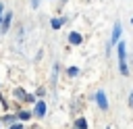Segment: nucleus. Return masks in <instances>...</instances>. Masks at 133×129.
Masks as SVG:
<instances>
[{
    "mask_svg": "<svg viewBox=\"0 0 133 129\" xmlns=\"http://www.w3.org/2000/svg\"><path fill=\"white\" fill-rule=\"evenodd\" d=\"M129 104H131V106H133V92H131V94H129Z\"/></svg>",
    "mask_w": 133,
    "mask_h": 129,
    "instance_id": "f8f14e48",
    "label": "nucleus"
},
{
    "mask_svg": "<svg viewBox=\"0 0 133 129\" xmlns=\"http://www.w3.org/2000/svg\"><path fill=\"white\" fill-rule=\"evenodd\" d=\"M116 52H118V69H121V73L123 75H129V71H127V50H125V44L123 42H118Z\"/></svg>",
    "mask_w": 133,
    "mask_h": 129,
    "instance_id": "f257e3e1",
    "label": "nucleus"
},
{
    "mask_svg": "<svg viewBox=\"0 0 133 129\" xmlns=\"http://www.w3.org/2000/svg\"><path fill=\"white\" fill-rule=\"evenodd\" d=\"M121 33H123V27H121V23L116 21V23H114V27H112V40H110V44L121 42Z\"/></svg>",
    "mask_w": 133,
    "mask_h": 129,
    "instance_id": "f03ea898",
    "label": "nucleus"
},
{
    "mask_svg": "<svg viewBox=\"0 0 133 129\" xmlns=\"http://www.w3.org/2000/svg\"><path fill=\"white\" fill-rule=\"evenodd\" d=\"M10 129H23V125H12Z\"/></svg>",
    "mask_w": 133,
    "mask_h": 129,
    "instance_id": "ddd939ff",
    "label": "nucleus"
},
{
    "mask_svg": "<svg viewBox=\"0 0 133 129\" xmlns=\"http://www.w3.org/2000/svg\"><path fill=\"white\" fill-rule=\"evenodd\" d=\"M62 23H64V19H54V21H52V27H54V29H58Z\"/></svg>",
    "mask_w": 133,
    "mask_h": 129,
    "instance_id": "1a4fd4ad",
    "label": "nucleus"
},
{
    "mask_svg": "<svg viewBox=\"0 0 133 129\" xmlns=\"http://www.w3.org/2000/svg\"><path fill=\"white\" fill-rule=\"evenodd\" d=\"M29 117H31V112H25V110H23V112L19 114V119H21V121H27Z\"/></svg>",
    "mask_w": 133,
    "mask_h": 129,
    "instance_id": "9b49d317",
    "label": "nucleus"
},
{
    "mask_svg": "<svg viewBox=\"0 0 133 129\" xmlns=\"http://www.w3.org/2000/svg\"><path fill=\"white\" fill-rule=\"evenodd\" d=\"M69 42L77 46V44H81V42H83V37H81V35L77 33V31H73V33H69Z\"/></svg>",
    "mask_w": 133,
    "mask_h": 129,
    "instance_id": "39448f33",
    "label": "nucleus"
},
{
    "mask_svg": "<svg viewBox=\"0 0 133 129\" xmlns=\"http://www.w3.org/2000/svg\"><path fill=\"white\" fill-rule=\"evenodd\" d=\"M77 73H79V69H77V67H69V75H71V77H75Z\"/></svg>",
    "mask_w": 133,
    "mask_h": 129,
    "instance_id": "9d476101",
    "label": "nucleus"
},
{
    "mask_svg": "<svg viewBox=\"0 0 133 129\" xmlns=\"http://www.w3.org/2000/svg\"><path fill=\"white\" fill-rule=\"evenodd\" d=\"M15 96H19V98H23V100H33V96H27L21 87H17V89H15Z\"/></svg>",
    "mask_w": 133,
    "mask_h": 129,
    "instance_id": "0eeeda50",
    "label": "nucleus"
},
{
    "mask_svg": "<svg viewBox=\"0 0 133 129\" xmlns=\"http://www.w3.org/2000/svg\"><path fill=\"white\" fill-rule=\"evenodd\" d=\"M46 112V102H37L35 104V117H44Z\"/></svg>",
    "mask_w": 133,
    "mask_h": 129,
    "instance_id": "423d86ee",
    "label": "nucleus"
},
{
    "mask_svg": "<svg viewBox=\"0 0 133 129\" xmlns=\"http://www.w3.org/2000/svg\"><path fill=\"white\" fill-rule=\"evenodd\" d=\"M10 21H12V12H6V15L2 17V27H0V31H2V33H6V31H8Z\"/></svg>",
    "mask_w": 133,
    "mask_h": 129,
    "instance_id": "7ed1b4c3",
    "label": "nucleus"
},
{
    "mask_svg": "<svg viewBox=\"0 0 133 129\" xmlns=\"http://www.w3.org/2000/svg\"><path fill=\"white\" fill-rule=\"evenodd\" d=\"M77 129H87V123H85V119H77Z\"/></svg>",
    "mask_w": 133,
    "mask_h": 129,
    "instance_id": "6e6552de",
    "label": "nucleus"
},
{
    "mask_svg": "<svg viewBox=\"0 0 133 129\" xmlns=\"http://www.w3.org/2000/svg\"><path fill=\"white\" fill-rule=\"evenodd\" d=\"M108 129H110V127H108Z\"/></svg>",
    "mask_w": 133,
    "mask_h": 129,
    "instance_id": "2eb2a0df",
    "label": "nucleus"
},
{
    "mask_svg": "<svg viewBox=\"0 0 133 129\" xmlns=\"http://www.w3.org/2000/svg\"><path fill=\"white\" fill-rule=\"evenodd\" d=\"M2 12H4V6L0 4V21H2Z\"/></svg>",
    "mask_w": 133,
    "mask_h": 129,
    "instance_id": "4468645a",
    "label": "nucleus"
},
{
    "mask_svg": "<svg viewBox=\"0 0 133 129\" xmlns=\"http://www.w3.org/2000/svg\"><path fill=\"white\" fill-rule=\"evenodd\" d=\"M96 100H98V104H100V108H102V110H106V108H108V100H106V94H104L102 89L96 94Z\"/></svg>",
    "mask_w": 133,
    "mask_h": 129,
    "instance_id": "20e7f679",
    "label": "nucleus"
}]
</instances>
